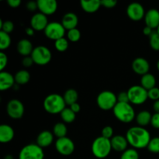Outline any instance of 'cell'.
<instances>
[{"mask_svg":"<svg viewBox=\"0 0 159 159\" xmlns=\"http://www.w3.org/2000/svg\"><path fill=\"white\" fill-rule=\"evenodd\" d=\"M68 46H69V44H68V39L65 38V37L57 40L54 43V47H55L56 50H57L60 52H64V51H67Z\"/></svg>","mask_w":159,"mask_h":159,"instance_id":"32","label":"cell"},{"mask_svg":"<svg viewBox=\"0 0 159 159\" xmlns=\"http://www.w3.org/2000/svg\"><path fill=\"white\" fill-rule=\"evenodd\" d=\"M156 85V79L152 74L148 73L144 75L141 76V85L146 90H150L155 88Z\"/></svg>","mask_w":159,"mask_h":159,"instance_id":"24","label":"cell"},{"mask_svg":"<svg viewBox=\"0 0 159 159\" xmlns=\"http://www.w3.org/2000/svg\"><path fill=\"white\" fill-rule=\"evenodd\" d=\"M112 150L110 140L103 137H98L93 141L92 144V152L97 158H105L110 155Z\"/></svg>","mask_w":159,"mask_h":159,"instance_id":"4","label":"cell"},{"mask_svg":"<svg viewBox=\"0 0 159 159\" xmlns=\"http://www.w3.org/2000/svg\"><path fill=\"white\" fill-rule=\"evenodd\" d=\"M0 29H1V31L9 34L13 31L14 23L9 20L3 22L2 20H0Z\"/></svg>","mask_w":159,"mask_h":159,"instance_id":"35","label":"cell"},{"mask_svg":"<svg viewBox=\"0 0 159 159\" xmlns=\"http://www.w3.org/2000/svg\"><path fill=\"white\" fill-rule=\"evenodd\" d=\"M130 102L135 105H141L144 103L148 99V90L141 85H133L127 91Z\"/></svg>","mask_w":159,"mask_h":159,"instance_id":"7","label":"cell"},{"mask_svg":"<svg viewBox=\"0 0 159 159\" xmlns=\"http://www.w3.org/2000/svg\"><path fill=\"white\" fill-rule=\"evenodd\" d=\"M118 102H130L127 92H120L117 96Z\"/></svg>","mask_w":159,"mask_h":159,"instance_id":"40","label":"cell"},{"mask_svg":"<svg viewBox=\"0 0 159 159\" xmlns=\"http://www.w3.org/2000/svg\"><path fill=\"white\" fill-rule=\"evenodd\" d=\"M68 39L71 42H77L80 40L81 38V32L79 29L75 28V29L70 30L68 31L67 34Z\"/></svg>","mask_w":159,"mask_h":159,"instance_id":"36","label":"cell"},{"mask_svg":"<svg viewBox=\"0 0 159 159\" xmlns=\"http://www.w3.org/2000/svg\"><path fill=\"white\" fill-rule=\"evenodd\" d=\"M144 21L147 26L157 29L159 26V11L155 9H149L144 16Z\"/></svg>","mask_w":159,"mask_h":159,"instance_id":"16","label":"cell"},{"mask_svg":"<svg viewBox=\"0 0 159 159\" xmlns=\"http://www.w3.org/2000/svg\"><path fill=\"white\" fill-rule=\"evenodd\" d=\"M111 141L112 149L118 152H124L127 150L128 141L126 137L123 135H116L112 138Z\"/></svg>","mask_w":159,"mask_h":159,"instance_id":"17","label":"cell"},{"mask_svg":"<svg viewBox=\"0 0 159 159\" xmlns=\"http://www.w3.org/2000/svg\"><path fill=\"white\" fill-rule=\"evenodd\" d=\"M16 83L15 78L12 74L7 71L0 72V90L5 91L12 88Z\"/></svg>","mask_w":159,"mask_h":159,"instance_id":"18","label":"cell"},{"mask_svg":"<svg viewBox=\"0 0 159 159\" xmlns=\"http://www.w3.org/2000/svg\"><path fill=\"white\" fill-rule=\"evenodd\" d=\"M54 141V134L49 130H43L37 138V144L40 148H47L51 145Z\"/></svg>","mask_w":159,"mask_h":159,"instance_id":"20","label":"cell"},{"mask_svg":"<svg viewBox=\"0 0 159 159\" xmlns=\"http://www.w3.org/2000/svg\"><path fill=\"white\" fill-rule=\"evenodd\" d=\"M14 130L8 124H2L0 126V142L6 144L9 143L14 138Z\"/></svg>","mask_w":159,"mask_h":159,"instance_id":"21","label":"cell"},{"mask_svg":"<svg viewBox=\"0 0 159 159\" xmlns=\"http://www.w3.org/2000/svg\"><path fill=\"white\" fill-rule=\"evenodd\" d=\"M65 28L64 27L61 23L58 22H51L48 23L44 30L45 36L50 40L56 41L61 38H63L65 34Z\"/></svg>","mask_w":159,"mask_h":159,"instance_id":"9","label":"cell"},{"mask_svg":"<svg viewBox=\"0 0 159 159\" xmlns=\"http://www.w3.org/2000/svg\"><path fill=\"white\" fill-rule=\"evenodd\" d=\"M128 144L133 147L134 149H141L147 148L150 142L151 134L144 127H132L127 131L126 134Z\"/></svg>","mask_w":159,"mask_h":159,"instance_id":"1","label":"cell"},{"mask_svg":"<svg viewBox=\"0 0 159 159\" xmlns=\"http://www.w3.org/2000/svg\"><path fill=\"white\" fill-rule=\"evenodd\" d=\"M157 68H158V70L159 71V60L158 61V62H157Z\"/></svg>","mask_w":159,"mask_h":159,"instance_id":"50","label":"cell"},{"mask_svg":"<svg viewBox=\"0 0 159 159\" xmlns=\"http://www.w3.org/2000/svg\"><path fill=\"white\" fill-rule=\"evenodd\" d=\"M26 8H27L28 10L30 11H35L36 9H38L37 2H34V1L28 2L27 4H26Z\"/></svg>","mask_w":159,"mask_h":159,"instance_id":"44","label":"cell"},{"mask_svg":"<svg viewBox=\"0 0 159 159\" xmlns=\"http://www.w3.org/2000/svg\"><path fill=\"white\" fill-rule=\"evenodd\" d=\"M37 6L40 12L46 16L52 15L57 9V2L55 0H38Z\"/></svg>","mask_w":159,"mask_h":159,"instance_id":"13","label":"cell"},{"mask_svg":"<svg viewBox=\"0 0 159 159\" xmlns=\"http://www.w3.org/2000/svg\"><path fill=\"white\" fill-rule=\"evenodd\" d=\"M97 105L101 110H113L115 106L118 102L117 96L111 91H103L99 93L96 99Z\"/></svg>","mask_w":159,"mask_h":159,"instance_id":"5","label":"cell"},{"mask_svg":"<svg viewBox=\"0 0 159 159\" xmlns=\"http://www.w3.org/2000/svg\"><path fill=\"white\" fill-rule=\"evenodd\" d=\"M152 117V115L148 111L142 110V111L139 112L136 116V121L138 123V126L144 127L148 125L149 124H151Z\"/></svg>","mask_w":159,"mask_h":159,"instance_id":"25","label":"cell"},{"mask_svg":"<svg viewBox=\"0 0 159 159\" xmlns=\"http://www.w3.org/2000/svg\"><path fill=\"white\" fill-rule=\"evenodd\" d=\"M101 4L102 6L107 8V9H112L116 6L117 2L116 0H102V1H101Z\"/></svg>","mask_w":159,"mask_h":159,"instance_id":"41","label":"cell"},{"mask_svg":"<svg viewBox=\"0 0 159 159\" xmlns=\"http://www.w3.org/2000/svg\"><path fill=\"white\" fill-rule=\"evenodd\" d=\"M113 111L115 117L122 123L128 124L136 118L134 110L130 102H117Z\"/></svg>","mask_w":159,"mask_h":159,"instance_id":"3","label":"cell"},{"mask_svg":"<svg viewBox=\"0 0 159 159\" xmlns=\"http://www.w3.org/2000/svg\"><path fill=\"white\" fill-rule=\"evenodd\" d=\"M68 129L64 123H57L53 127V133L57 138H61L66 137Z\"/></svg>","mask_w":159,"mask_h":159,"instance_id":"28","label":"cell"},{"mask_svg":"<svg viewBox=\"0 0 159 159\" xmlns=\"http://www.w3.org/2000/svg\"><path fill=\"white\" fill-rule=\"evenodd\" d=\"M31 57L36 65H45L51 61L52 54L47 47L38 46L34 48L31 54Z\"/></svg>","mask_w":159,"mask_h":159,"instance_id":"8","label":"cell"},{"mask_svg":"<svg viewBox=\"0 0 159 159\" xmlns=\"http://www.w3.org/2000/svg\"><path fill=\"white\" fill-rule=\"evenodd\" d=\"M44 152L37 144H30L20 150L19 159H43Z\"/></svg>","mask_w":159,"mask_h":159,"instance_id":"6","label":"cell"},{"mask_svg":"<svg viewBox=\"0 0 159 159\" xmlns=\"http://www.w3.org/2000/svg\"><path fill=\"white\" fill-rule=\"evenodd\" d=\"M25 32H26V34H27L28 36H33L34 34V30L30 26V27L26 28Z\"/></svg>","mask_w":159,"mask_h":159,"instance_id":"49","label":"cell"},{"mask_svg":"<svg viewBox=\"0 0 159 159\" xmlns=\"http://www.w3.org/2000/svg\"><path fill=\"white\" fill-rule=\"evenodd\" d=\"M63 96L57 93L50 94L43 100V108L50 114L61 113L66 107Z\"/></svg>","mask_w":159,"mask_h":159,"instance_id":"2","label":"cell"},{"mask_svg":"<svg viewBox=\"0 0 159 159\" xmlns=\"http://www.w3.org/2000/svg\"><path fill=\"white\" fill-rule=\"evenodd\" d=\"M148 98L154 101L159 100V88L155 87V88L148 90Z\"/></svg>","mask_w":159,"mask_h":159,"instance_id":"38","label":"cell"},{"mask_svg":"<svg viewBox=\"0 0 159 159\" xmlns=\"http://www.w3.org/2000/svg\"><path fill=\"white\" fill-rule=\"evenodd\" d=\"M149 43L154 51H159V34L157 31H154L153 34L149 37Z\"/></svg>","mask_w":159,"mask_h":159,"instance_id":"31","label":"cell"},{"mask_svg":"<svg viewBox=\"0 0 159 159\" xmlns=\"http://www.w3.org/2000/svg\"><path fill=\"white\" fill-rule=\"evenodd\" d=\"M147 148L152 153H159V137H155V138H152Z\"/></svg>","mask_w":159,"mask_h":159,"instance_id":"33","label":"cell"},{"mask_svg":"<svg viewBox=\"0 0 159 159\" xmlns=\"http://www.w3.org/2000/svg\"><path fill=\"white\" fill-rule=\"evenodd\" d=\"M151 124L154 128L159 129V113H155V114L152 115Z\"/></svg>","mask_w":159,"mask_h":159,"instance_id":"42","label":"cell"},{"mask_svg":"<svg viewBox=\"0 0 159 159\" xmlns=\"http://www.w3.org/2000/svg\"><path fill=\"white\" fill-rule=\"evenodd\" d=\"M16 83L18 85H25L28 83L30 79V74L26 70H20L18 72L16 73L15 76Z\"/></svg>","mask_w":159,"mask_h":159,"instance_id":"26","label":"cell"},{"mask_svg":"<svg viewBox=\"0 0 159 159\" xmlns=\"http://www.w3.org/2000/svg\"><path fill=\"white\" fill-rule=\"evenodd\" d=\"M48 20L47 18V16L41 12H37L35 13L32 16L30 20V25L31 27L34 30L40 31L44 30L45 28L48 25Z\"/></svg>","mask_w":159,"mask_h":159,"instance_id":"14","label":"cell"},{"mask_svg":"<svg viewBox=\"0 0 159 159\" xmlns=\"http://www.w3.org/2000/svg\"><path fill=\"white\" fill-rule=\"evenodd\" d=\"M6 111L10 118L19 120L24 114V106L19 99H11L6 106Z\"/></svg>","mask_w":159,"mask_h":159,"instance_id":"10","label":"cell"},{"mask_svg":"<svg viewBox=\"0 0 159 159\" xmlns=\"http://www.w3.org/2000/svg\"><path fill=\"white\" fill-rule=\"evenodd\" d=\"M153 110H155V113H159V100L155 101L153 104Z\"/></svg>","mask_w":159,"mask_h":159,"instance_id":"48","label":"cell"},{"mask_svg":"<svg viewBox=\"0 0 159 159\" xmlns=\"http://www.w3.org/2000/svg\"><path fill=\"white\" fill-rule=\"evenodd\" d=\"M11 44V38L9 34L0 31V49H7Z\"/></svg>","mask_w":159,"mask_h":159,"instance_id":"30","label":"cell"},{"mask_svg":"<svg viewBox=\"0 0 159 159\" xmlns=\"http://www.w3.org/2000/svg\"><path fill=\"white\" fill-rule=\"evenodd\" d=\"M55 148L57 152L64 156L71 155L75 151V144L72 140L68 137L57 138L55 143Z\"/></svg>","mask_w":159,"mask_h":159,"instance_id":"11","label":"cell"},{"mask_svg":"<svg viewBox=\"0 0 159 159\" xmlns=\"http://www.w3.org/2000/svg\"><path fill=\"white\" fill-rule=\"evenodd\" d=\"M157 33H158V34H159V26H158V28H157Z\"/></svg>","mask_w":159,"mask_h":159,"instance_id":"51","label":"cell"},{"mask_svg":"<svg viewBox=\"0 0 159 159\" xmlns=\"http://www.w3.org/2000/svg\"><path fill=\"white\" fill-rule=\"evenodd\" d=\"M120 159H139V154L134 148L127 149L122 153Z\"/></svg>","mask_w":159,"mask_h":159,"instance_id":"34","label":"cell"},{"mask_svg":"<svg viewBox=\"0 0 159 159\" xmlns=\"http://www.w3.org/2000/svg\"><path fill=\"white\" fill-rule=\"evenodd\" d=\"M70 109L74 112L75 113H78L81 110V107L78 102H75V103L72 104V105L70 106Z\"/></svg>","mask_w":159,"mask_h":159,"instance_id":"46","label":"cell"},{"mask_svg":"<svg viewBox=\"0 0 159 159\" xmlns=\"http://www.w3.org/2000/svg\"><path fill=\"white\" fill-rule=\"evenodd\" d=\"M16 49L19 54L24 56V57H27V56L31 55L34 48H33L32 43L29 40L22 39L17 43Z\"/></svg>","mask_w":159,"mask_h":159,"instance_id":"22","label":"cell"},{"mask_svg":"<svg viewBox=\"0 0 159 159\" xmlns=\"http://www.w3.org/2000/svg\"><path fill=\"white\" fill-rule=\"evenodd\" d=\"M102 137L111 140L113 137V129L110 126H106L102 130Z\"/></svg>","mask_w":159,"mask_h":159,"instance_id":"37","label":"cell"},{"mask_svg":"<svg viewBox=\"0 0 159 159\" xmlns=\"http://www.w3.org/2000/svg\"><path fill=\"white\" fill-rule=\"evenodd\" d=\"M63 97L66 105L71 106L72 104L77 102L79 95H78V93L76 90L73 89H68L65 92Z\"/></svg>","mask_w":159,"mask_h":159,"instance_id":"27","label":"cell"},{"mask_svg":"<svg viewBox=\"0 0 159 159\" xmlns=\"http://www.w3.org/2000/svg\"><path fill=\"white\" fill-rule=\"evenodd\" d=\"M22 64L26 68H29V67L32 66L33 64H34V61H33L31 56H27V57H23V61H22Z\"/></svg>","mask_w":159,"mask_h":159,"instance_id":"43","label":"cell"},{"mask_svg":"<svg viewBox=\"0 0 159 159\" xmlns=\"http://www.w3.org/2000/svg\"><path fill=\"white\" fill-rule=\"evenodd\" d=\"M79 23V19L76 14L74 12H67L63 16L61 20V24L63 25L65 30L75 29L77 27V25Z\"/></svg>","mask_w":159,"mask_h":159,"instance_id":"19","label":"cell"},{"mask_svg":"<svg viewBox=\"0 0 159 159\" xmlns=\"http://www.w3.org/2000/svg\"><path fill=\"white\" fill-rule=\"evenodd\" d=\"M153 29H152V28L149 27V26H146L143 29V33H144V35L146 36H149V37H150V36L153 34Z\"/></svg>","mask_w":159,"mask_h":159,"instance_id":"47","label":"cell"},{"mask_svg":"<svg viewBox=\"0 0 159 159\" xmlns=\"http://www.w3.org/2000/svg\"><path fill=\"white\" fill-rule=\"evenodd\" d=\"M132 68L136 74L144 75L148 73L150 65L149 62L144 57H137L132 62Z\"/></svg>","mask_w":159,"mask_h":159,"instance_id":"15","label":"cell"},{"mask_svg":"<svg viewBox=\"0 0 159 159\" xmlns=\"http://www.w3.org/2000/svg\"><path fill=\"white\" fill-rule=\"evenodd\" d=\"M60 114L62 120L67 124L72 123L76 117V113H75L70 108H65Z\"/></svg>","mask_w":159,"mask_h":159,"instance_id":"29","label":"cell"},{"mask_svg":"<svg viewBox=\"0 0 159 159\" xmlns=\"http://www.w3.org/2000/svg\"><path fill=\"white\" fill-rule=\"evenodd\" d=\"M80 5L82 9L88 13H94L102 6L101 1L99 0H82L80 2Z\"/></svg>","mask_w":159,"mask_h":159,"instance_id":"23","label":"cell"},{"mask_svg":"<svg viewBox=\"0 0 159 159\" xmlns=\"http://www.w3.org/2000/svg\"><path fill=\"white\" fill-rule=\"evenodd\" d=\"M7 3L11 8H17L21 4V1L20 0H8Z\"/></svg>","mask_w":159,"mask_h":159,"instance_id":"45","label":"cell"},{"mask_svg":"<svg viewBox=\"0 0 159 159\" xmlns=\"http://www.w3.org/2000/svg\"><path fill=\"white\" fill-rule=\"evenodd\" d=\"M145 11L141 4L138 2H132L128 5L127 9V14L129 18L134 21H140L144 18Z\"/></svg>","mask_w":159,"mask_h":159,"instance_id":"12","label":"cell"},{"mask_svg":"<svg viewBox=\"0 0 159 159\" xmlns=\"http://www.w3.org/2000/svg\"><path fill=\"white\" fill-rule=\"evenodd\" d=\"M8 64L7 55L4 52H0V70L2 71Z\"/></svg>","mask_w":159,"mask_h":159,"instance_id":"39","label":"cell"}]
</instances>
